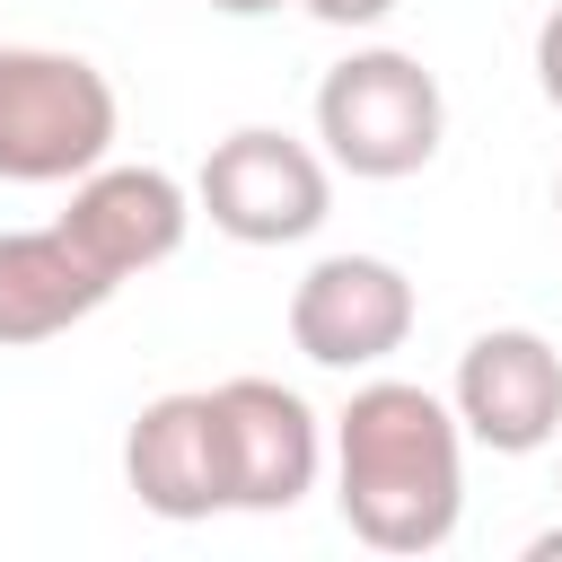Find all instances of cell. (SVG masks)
<instances>
[{
  "label": "cell",
  "mask_w": 562,
  "mask_h": 562,
  "mask_svg": "<svg viewBox=\"0 0 562 562\" xmlns=\"http://www.w3.org/2000/svg\"><path fill=\"white\" fill-rule=\"evenodd\" d=\"M527 562H562V527H544V536H527Z\"/></svg>",
  "instance_id": "cell-14"
},
{
  "label": "cell",
  "mask_w": 562,
  "mask_h": 562,
  "mask_svg": "<svg viewBox=\"0 0 562 562\" xmlns=\"http://www.w3.org/2000/svg\"><path fill=\"white\" fill-rule=\"evenodd\" d=\"M193 211L237 246H299L334 211V167H325V149H307L272 123H246V132L211 140V158L193 176Z\"/></svg>",
  "instance_id": "cell-4"
},
{
  "label": "cell",
  "mask_w": 562,
  "mask_h": 562,
  "mask_svg": "<svg viewBox=\"0 0 562 562\" xmlns=\"http://www.w3.org/2000/svg\"><path fill=\"white\" fill-rule=\"evenodd\" d=\"M448 404H457V430L492 457H536L562 439V351L536 334V325H492L457 351V378H448Z\"/></svg>",
  "instance_id": "cell-6"
},
{
  "label": "cell",
  "mask_w": 562,
  "mask_h": 562,
  "mask_svg": "<svg viewBox=\"0 0 562 562\" xmlns=\"http://www.w3.org/2000/svg\"><path fill=\"white\" fill-rule=\"evenodd\" d=\"M105 299H114V281L61 228H0V351H26V342L70 334Z\"/></svg>",
  "instance_id": "cell-10"
},
{
  "label": "cell",
  "mask_w": 562,
  "mask_h": 562,
  "mask_svg": "<svg viewBox=\"0 0 562 562\" xmlns=\"http://www.w3.org/2000/svg\"><path fill=\"white\" fill-rule=\"evenodd\" d=\"M114 290L132 272H158L184 228H193V184H176L167 167H123V158H97L88 176H70V211L53 220Z\"/></svg>",
  "instance_id": "cell-8"
},
{
  "label": "cell",
  "mask_w": 562,
  "mask_h": 562,
  "mask_svg": "<svg viewBox=\"0 0 562 562\" xmlns=\"http://www.w3.org/2000/svg\"><path fill=\"white\" fill-rule=\"evenodd\" d=\"M553 211H562V176H553Z\"/></svg>",
  "instance_id": "cell-15"
},
{
  "label": "cell",
  "mask_w": 562,
  "mask_h": 562,
  "mask_svg": "<svg viewBox=\"0 0 562 562\" xmlns=\"http://www.w3.org/2000/svg\"><path fill=\"white\" fill-rule=\"evenodd\" d=\"M220 404V465H228V509H299L325 474V422L307 413L299 386L281 378H228L211 386Z\"/></svg>",
  "instance_id": "cell-7"
},
{
  "label": "cell",
  "mask_w": 562,
  "mask_h": 562,
  "mask_svg": "<svg viewBox=\"0 0 562 562\" xmlns=\"http://www.w3.org/2000/svg\"><path fill=\"white\" fill-rule=\"evenodd\" d=\"M316 140H325V167H342L360 184H395V176H422L439 158L448 97L422 70V53L360 44L316 79Z\"/></svg>",
  "instance_id": "cell-2"
},
{
  "label": "cell",
  "mask_w": 562,
  "mask_h": 562,
  "mask_svg": "<svg viewBox=\"0 0 562 562\" xmlns=\"http://www.w3.org/2000/svg\"><path fill=\"white\" fill-rule=\"evenodd\" d=\"M307 18H325V26H378L395 0H299Z\"/></svg>",
  "instance_id": "cell-12"
},
{
  "label": "cell",
  "mask_w": 562,
  "mask_h": 562,
  "mask_svg": "<svg viewBox=\"0 0 562 562\" xmlns=\"http://www.w3.org/2000/svg\"><path fill=\"white\" fill-rule=\"evenodd\" d=\"M123 483L149 518L193 527L211 509H228V465H220V404L211 386H176L149 395L123 430Z\"/></svg>",
  "instance_id": "cell-9"
},
{
  "label": "cell",
  "mask_w": 562,
  "mask_h": 562,
  "mask_svg": "<svg viewBox=\"0 0 562 562\" xmlns=\"http://www.w3.org/2000/svg\"><path fill=\"white\" fill-rule=\"evenodd\" d=\"M413 316H422V299H413L404 263H386V255H325L290 290V342H299V360L342 369V378L395 360L413 342Z\"/></svg>",
  "instance_id": "cell-5"
},
{
  "label": "cell",
  "mask_w": 562,
  "mask_h": 562,
  "mask_svg": "<svg viewBox=\"0 0 562 562\" xmlns=\"http://www.w3.org/2000/svg\"><path fill=\"white\" fill-rule=\"evenodd\" d=\"M334 509L378 553H439L465 518V430L457 404L413 378H369L334 413Z\"/></svg>",
  "instance_id": "cell-1"
},
{
  "label": "cell",
  "mask_w": 562,
  "mask_h": 562,
  "mask_svg": "<svg viewBox=\"0 0 562 562\" xmlns=\"http://www.w3.org/2000/svg\"><path fill=\"white\" fill-rule=\"evenodd\" d=\"M536 88H544V105L562 114V0H553L544 26H536Z\"/></svg>",
  "instance_id": "cell-11"
},
{
  "label": "cell",
  "mask_w": 562,
  "mask_h": 562,
  "mask_svg": "<svg viewBox=\"0 0 562 562\" xmlns=\"http://www.w3.org/2000/svg\"><path fill=\"white\" fill-rule=\"evenodd\" d=\"M123 105L88 53L0 44V184H70L114 158Z\"/></svg>",
  "instance_id": "cell-3"
},
{
  "label": "cell",
  "mask_w": 562,
  "mask_h": 562,
  "mask_svg": "<svg viewBox=\"0 0 562 562\" xmlns=\"http://www.w3.org/2000/svg\"><path fill=\"white\" fill-rule=\"evenodd\" d=\"M220 18H272V9H290V0H211Z\"/></svg>",
  "instance_id": "cell-13"
}]
</instances>
